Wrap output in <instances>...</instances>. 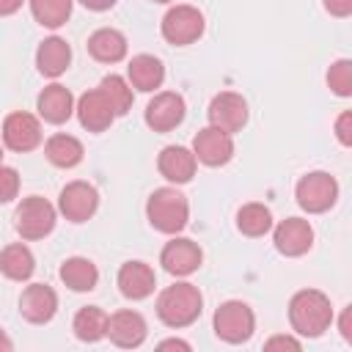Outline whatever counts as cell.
I'll return each instance as SVG.
<instances>
[{
  "mask_svg": "<svg viewBox=\"0 0 352 352\" xmlns=\"http://www.w3.org/2000/svg\"><path fill=\"white\" fill-rule=\"evenodd\" d=\"M209 124L234 135L248 124V102L234 91H220L209 102Z\"/></svg>",
  "mask_w": 352,
  "mask_h": 352,
  "instance_id": "cell-13",
  "label": "cell"
},
{
  "mask_svg": "<svg viewBox=\"0 0 352 352\" xmlns=\"http://www.w3.org/2000/svg\"><path fill=\"white\" fill-rule=\"evenodd\" d=\"M236 228L245 236H264L272 228V212L264 204H256V201L253 204H245L236 212Z\"/></svg>",
  "mask_w": 352,
  "mask_h": 352,
  "instance_id": "cell-28",
  "label": "cell"
},
{
  "mask_svg": "<svg viewBox=\"0 0 352 352\" xmlns=\"http://www.w3.org/2000/svg\"><path fill=\"white\" fill-rule=\"evenodd\" d=\"M19 8H22V0H0V16L16 14Z\"/></svg>",
  "mask_w": 352,
  "mask_h": 352,
  "instance_id": "cell-38",
  "label": "cell"
},
{
  "mask_svg": "<svg viewBox=\"0 0 352 352\" xmlns=\"http://www.w3.org/2000/svg\"><path fill=\"white\" fill-rule=\"evenodd\" d=\"M118 292L126 300H146L154 286H157V275L146 261H126L118 270Z\"/></svg>",
  "mask_w": 352,
  "mask_h": 352,
  "instance_id": "cell-18",
  "label": "cell"
},
{
  "mask_svg": "<svg viewBox=\"0 0 352 352\" xmlns=\"http://www.w3.org/2000/svg\"><path fill=\"white\" fill-rule=\"evenodd\" d=\"M160 349H182V352H190V344L187 341H179V338H168V341H160Z\"/></svg>",
  "mask_w": 352,
  "mask_h": 352,
  "instance_id": "cell-39",
  "label": "cell"
},
{
  "mask_svg": "<svg viewBox=\"0 0 352 352\" xmlns=\"http://www.w3.org/2000/svg\"><path fill=\"white\" fill-rule=\"evenodd\" d=\"M55 311H58V294L47 283H30L19 297V314L33 324L50 322Z\"/></svg>",
  "mask_w": 352,
  "mask_h": 352,
  "instance_id": "cell-16",
  "label": "cell"
},
{
  "mask_svg": "<svg viewBox=\"0 0 352 352\" xmlns=\"http://www.w3.org/2000/svg\"><path fill=\"white\" fill-rule=\"evenodd\" d=\"M322 3H324L327 14H333L338 19H344V16L352 14V0H322Z\"/></svg>",
  "mask_w": 352,
  "mask_h": 352,
  "instance_id": "cell-34",
  "label": "cell"
},
{
  "mask_svg": "<svg viewBox=\"0 0 352 352\" xmlns=\"http://www.w3.org/2000/svg\"><path fill=\"white\" fill-rule=\"evenodd\" d=\"M16 192H19V173H16V168L0 165V204L14 201Z\"/></svg>",
  "mask_w": 352,
  "mask_h": 352,
  "instance_id": "cell-32",
  "label": "cell"
},
{
  "mask_svg": "<svg viewBox=\"0 0 352 352\" xmlns=\"http://www.w3.org/2000/svg\"><path fill=\"white\" fill-rule=\"evenodd\" d=\"M272 242H275L278 253L294 258V256H302V253L311 250V245H314V228L302 217H286V220H280L275 226Z\"/></svg>",
  "mask_w": 352,
  "mask_h": 352,
  "instance_id": "cell-14",
  "label": "cell"
},
{
  "mask_svg": "<svg viewBox=\"0 0 352 352\" xmlns=\"http://www.w3.org/2000/svg\"><path fill=\"white\" fill-rule=\"evenodd\" d=\"M204 14L195 8V6H173L165 11L162 22H160V30H162V38L168 44H176V47H184V44H192L204 36Z\"/></svg>",
  "mask_w": 352,
  "mask_h": 352,
  "instance_id": "cell-5",
  "label": "cell"
},
{
  "mask_svg": "<svg viewBox=\"0 0 352 352\" xmlns=\"http://www.w3.org/2000/svg\"><path fill=\"white\" fill-rule=\"evenodd\" d=\"M253 330H256V316H253L248 302L226 300L214 311V333H217V338H223L228 344H242V341H248L253 336Z\"/></svg>",
  "mask_w": 352,
  "mask_h": 352,
  "instance_id": "cell-7",
  "label": "cell"
},
{
  "mask_svg": "<svg viewBox=\"0 0 352 352\" xmlns=\"http://www.w3.org/2000/svg\"><path fill=\"white\" fill-rule=\"evenodd\" d=\"M0 165H3V146H0Z\"/></svg>",
  "mask_w": 352,
  "mask_h": 352,
  "instance_id": "cell-41",
  "label": "cell"
},
{
  "mask_svg": "<svg viewBox=\"0 0 352 352\" xmlns=\"http://www.w3.org/2000/svg\"><path fill=\"white\" fill-rule=\"evenodd\" d=\"M204 261V250L198 248V242L187 239V236H173L170 242H165L162 253H160V264L165 272L184 278L192 275Z\"/></svg>",
  "mask_w": 352,
  "mask_h": 352,
  "instance_id": "cell-11",
  "label": "cell"
},
{
  "mask_svg": "<svg viewBox=\"0 0 352 352\" xmlns=\"http://www.w3.org/2000/svg\"><path fill=\"white\" fill-rule=\"evenodd\" d=\"M184 116H187L184 96L176 94V91H162L146 104V116L143 118L154 132H170L184 121Z\"/></svg>",
  "mask_w": 352,
  "mask_h": 352,
  "instance_id": "cell-10",
  "label": "cell"
},
{
  "mask_svg": "<svg viewBox=\"0 0 352 352\" xmlns=\"http://www.w3.org/2000/svg\"><path fill=\"white\" fill-rule=\"evenodd\" d=\"M3 143H6V148L16 151V154L33 151L41 143V124H38V118L25 113V110L8 113L6 121H3Z\"/></svg>",
  "mask_w": 352,
  "mask_h": 352,
  "instance_id": "cell-9",
  "label": "cell"
},
{
  "mask_svg": "<svg viewBox=\"0 0 352 352\" xmlns=\"http://www.w3.org/2000/svg\"><path fill=\"white\" fill-rule=\"evenodd\" d=\"M36 107H38V116H41L47 124H63V121H69L72 113H74V96H72V91H69L66 85L52 82V85H47V88L38 94Z\"/></svg>",
  "mask_w": 352,
  "mask_h": 352,
  "instance_id": "cell-19",
  "label": "cell"
},
{
  "mask_svg": "<svg viewBox=\"0 0 352 352\" xmlns=\"http://www.w3.org/2000/svg\"><path fill=\"white\" fill-rule=\"evenodd\" d=\"M294 195H297V204L308 214H322V212H327L336 204V198H338V182L330 173H324V170H311V173H305L297 182Z\"/></svg>",
  "mask_w": 352,
  "mask_h": 352,
  "instance_id": "cell-6",
  "label": "cell"
},
{
  "mask_svg": "<svg viewBox=\"0 0 352 352\" xmlns=\"http://www.w3.org/2000/svg\"><path fill=\"white\" fill-rule=\"evenodd\" d=\"M85 8H91V11H107V8H113L118 0H80Z\"/></svg>",
  "mask_w": 352,
  "mask_h": 352,
  "instance_id": "cell-37",
  "label": "cell"
},
{
  "mask_svg": "<svg viewBox=\"0 0 352 352\" xmlns=\"http://www.w3.org/2000/svg\"><path fill=\"white\" fill-rule=\"evenodd\" d=\"M146 319L138 314V311H116L110 319H107V336L116 346L121 349H135L146 341Z\"/></svg>",
  "mask_w": 352,
  "mask_h": 352,
  "instance_id": "cell-17",
  "label": "cell"
},
{
  "mask_svg": "<svg viewBox=\"0 0 352 352\" xmlns=\"http://www.w3.org/2000/svg\"><path fill=\"white\" fill-rule=\"evenodd\" d=\"M72 63V47L60 36H50L36 50V66L44 77H60Z\"/></svg>",
  "mask_w": 352,
  "mask_h": 352,
  "instance_id": "cell-23",
  "label": "cell"
},
{
  "mask_svg": "<svg viewBox=\"0 0 352 352\" xmlns=\"http://www.w3.org/2000/svg\"><path fill=\"white\" fill-rule=\"evenodd\" d=\"M336 138L341 146H352V113L349 110H344L336 118Z\"/></svg>",
  "mask_w": 352,
  "mask_h": 352,
  "instance_id": "cell-33",
  "label": "cell"
},
{
  "mask_svg": "<svg viewBox=\"0 0 352 352\" xmlns=\"http://www.w3.org/2000/svg\"><path fill=\"white\" fill-rule=\"evenodd\" d=\"M195 165H198V160H195L192 148H184V146H165L157 157L160 173L173 184L190 182L195 176Z\"/></svg>",
  "mask_w": 352,
  "mask_h": 352,
  "instance_id": "cell-20",
  "label": "cell"
},
{
  "mask_svg": "<svg viewBox=\"0 0 352 352\" xmlns=\"http://www.w3.org/2000/svg\"><path fill=\"white\" fill-rule=\"evenodd\" d=\"M74 110H77L80 124H82L88 132H104V129L118 118L116 110H113V104H110V99L104 96L102 88L85 91V94L77 99Z\"/></svg>",
  "mask_w": 352,
  "mask_h": 352,
  "instance_id": "cell-15",
  "label": "cell"
},
{
  "mask_svg": "<svg viewBox=\"0 0 352 352\" xmlns=\"http://www.w3.org/2000/svg\"><path fill=\"white\" fill-rule=\"evenodd\" d=\"M264 349H300V341L297 338H292V336H272L267 344H264Z\"/></svg>",
  "mask_w": 352,
  "mask_h": 352,
  "instance_id": "cell-35",
  "label": "cell"
},
{
  "mask_svg": "<svg viewBox=\"0 0 352 352\" xmlns=\"http://www.w3.org/2000/svg\"><path fill=\"white\" fill-rule=\"evenodd\" d=\"M44 154L47 160L55 165V168H74L82 162V143L74 138V135H66V132H58L52 135L47 143H44Z\"/></svg>",
  "mask_w": 352,
  "mask_h": 352,
  "instance_id": "cell-26",
  "label": "cell"
},
{
  "mask_svg": "<svg viewBox=\"0 0 352 352\" xmlns=\"http://www.w3.org/2000/svg\"><path fill=\"white\" fill-rule=\"evenodd\" d=\"M99 209V192L88 182H69L58 195V212L72 223H85Z\"/></svg>",
  "mask_w": 352,
  "mask_h": 352,
  "instance_id": "cell-8",
  "label": "cell"
},
{
  "mask_svg": "<svg viewBox=\"0 0 352 352\" xmlns=\"http://www.w3.org/2000/svg\"><path fill=\"white\" fill-rule=\"evenodd\" d=\"M154 3H170V0H154Z\"/></svg>",
  "mask_w": 352,
  "mask_h": 352,
  "instance_id": "cell-42",
  "label": "cell"
},
{
  "mask_svg": "<svg viewBox=\"0 0 352 352\" xmlns=\"http://www.w3.org/2000/svg\"><path fill=\"white\" fill-rule=\"evenodd\" d=\"M11 346H14V344H11V338H8V336H6V330L0 327V352H8Z\"/></svg>",
  "mask_w": 352,
  "mask_h": 352,
  "instance_id": "cell-40",
  "label": "cell"
},
{
  "mask_svg": "<svg viewBox=\"0 0 352 352\" xmlns=\"http://www.w3.org/2000/svg\"><path fill=\"white\" fill-rule=\"evenodd\" d=\"M148 223L162 234H179L190 220V204L176 187H160L146 201Z\"/></svg>",
  "mask_w": 352,
  "mask_h": 352,
  "instance_id": "cell-3",
  "label": "cell"
},
{
  "mask_svg": "<svg viewBox=\"0 0 352 352\" xmlns=\"http://www.w3.org/2000/svg\"><path fill=\"white\" fill-rule=\"evenodd\" d=\"M289 322L300 336L319 338L333 324L330 297L319 289H300L289 300Z\"/></svg>",
  "mask_w": 352,
  "mask_h": 352,
  "instance_id": "cell-1",
  "label": "cell"
},
{
  "mask_svg": "<svg viewBox=\"0 0 352 352\" xmlns=\"http://www.w3.org/2000/svg\"><path fill=\"white\" fill-rule=\"evenodd\" d=\"M192 154L198 162H204L209 168H220L234 157V140L228 132L209 124L192 138Z\"/></svg>",
  "mask_w": 352,
  "mask_h": 352,
  "instance_id": "cell-12",
  "label": "cell"
},
{
  "mask_svg": "<svg viewBox=\"0 0 352 352\" xmlns=\"http://www.w3.org/2000/svg\"><path fill=\"white\" fill-rule=\"evenodd\" d=\"M126 82L135 88V91H143V94H151L162 85L165 80V66L160 58L154 55H135L126 66Z\"/></svg>",
  "mask_w": 352,
  "mask_h": 352,
  "instance_id": "cell-22",
  "label": "cell"
},
{
  "mask_svg": "<svg viewBox=\"0 0 352 352\" xmlns=\"http://www.w3.org/2000/svg\"><path fill=\"white\" fill-rule=\"evenodd\" d=\"M204 308V297L198 292V286L192 283H173L165 286L157 297V316L162 319V324L168 327H187L201 316Z\"/></svg>",
  "mask_w": 352,
  "mask_h": 352,
  "instance_id": "cell-2",
  "label": "cell"
},
{
  "mask_svg": "<svg viewBox=\"0 0 352 352\" xmlns=\"http://www.w3.org/2000/svg\"><path fill=\"white\" fill-rule=\"evenodd\" d=\"M74 0H30V14L44 28H60L72 16Z\"/></svg>",
  "mask_w": 352,
  "mask_h": 352,
  "instance_id": "cell-29",
  "label": "cell"
},
{
  "mask_svg": "<svg viewBox=\"0 0 352 352\" xmlns=\"http://www.w3.org/2000/svg\"><path fill=\"white\" fill-rule=\"evenodd\" d=\"M338 330L344 336V341H352V305H346L341 311V319H338Z\"/></svg>",
  "mask_w": 352,
  "mask_h": 352,
  "instance_id": "cell-36",
  "label": "cell"
},
{
  "mask_svg": "<svg viewBox=\"0 0 352 352\" xmlns=\"http://www.w3.org/2000/svg\"><path fill=\"white\" fill-rule=\"evenodd\" d=\"M60 280L72 289V292H91L99 283V270L91 258L85 256H72L60 264Z\"/></svg>",
  "mask_w": 352,
  "mask_h": 352,
  "instance_id": "cell-24",
  "label": "cell"
},
{
  "mask_svg": "<svg viewBox=\"0 0 352 352\" xmlns=\"http://www.w3.org/2000/svg\"><path fill=\"white\" fill-rule=\"evenodd\" d=\"M88 52L99 63H118L126 58V36L116 28H99L88 36Z\"/></svg>",
  "mask_w": 352,
  "mask_h": 352,
  "instance_id": "cell-21",
  "label": "cell"
},
{
  "mask_svg": "<svg viewBox=\"0 0 352 352\" xmlns=\"http://www.w3.org/2000/svg\"><path fill=\"white\" fill-rule=\"evenodd\" d=\"M33 270H36V258L28 245L14 242L0 250V272L8 280H28L33 275Z\"/></svg>",
  "mask_w": 352,
  "mask_h": 352,
  "instance_id": "cell-25",
  "label": "cell"
},
{
  "mask_svg": "<svg viewBox=\"0 0 352 352\" xmlns=\"http://www.w3.org/2000/svg\"><path fill=\"white\" fill-rule=\"evenodd\" d=\"M99 88L104 91V96L110 99V104H113V110H116V116H124V113H129V107H132V85L124 80V77H118V74H107V77H102V82H99Z\"/></svg>",
  "mask_w": 352,
  "mask_h": 352,
  "instance_id": "cell-30",
  "label": "cell"
},
{
  "mask_svg": "<svg viewBox=\"0 0 352 352\" xmlns=\"http://www.w3.org/2000/svg\"><path fill=\"white\" fill-rule=\"evenodd\" d=\"M55 206L41 195H28L14 212V226L22 239H44L55 228Z\"/></svg>",
  "mask_w": 352,
  "mask_h": 352,
  "instance_id": "cell-4",
  "label": "cell"
},
{
  "mask_svg": "<svg viewBox=\"0 0 352 352\" xmlns=\"http://www.w3.org/2000/svg\"><path fill=\"white\" fill-rule=\"evenodd\" d=\"M107 319H110V316H107L99 305H85V308H80V311L74 314L72 330H74V336H77L80 341L94 344V341H99V338L107 336Z\"/></svg>",
  "mask_w": 352,
  "mask_h": 352,
  "instance_id": "cell-27",
  "label": "cell"
},
{
  "mask_svg": "<svg viewBox=\"0 0 352 352\" xmlns=\"http://www.w3.org/2000/svg\"><path fill=\"white\" fill-rule=\"evenodd\" d=\"M327 85L338 96H349L352 94V60L349 58H341L327 69Z\"/></svg>",
  "mask_w": 352,
  "mask_h": 352,
  "instance_id": "cell-31",
  "label": "cell"
}]
</instances>
